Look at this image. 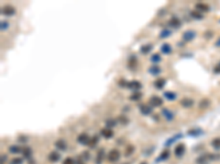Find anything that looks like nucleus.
Listing matches in <instances>:
<instances>
[{
    "mask_svg": "<svg viewBox=\"0 0 220 164\" xmlns=\"http://www.w3.org/2000/svg\"><path fill=\"white\" fill-rule=\"evenodd\" d=\"M55 147H56L58 150H61V151H65L66 148H67V145H66V142H65L63 139H60L55 142Z\"/></svg>",
    "mask_w": 220,
    "mask_h": 164,
    "instance_id": "4be33fe9",
    "label": "nucleus"
},
{
    "mask_svg": "<svg viewBox=\"0 0 220 164\" xmlns=\"http://www.w3.org/2000/svg\"><path fill=\"white\" fill-rule=\"evenodd\" d=\"M6 160H7L6 155H2V157H1V164H3V162H6Z\"/></svg>",
    "mask_w": 220,
    "mask_h": 164,
    "instance_id": "c03bdc74",
    "label": "nucleus"
},
{
    "mask_svg": "<svg viewBox=\"0 0 220 164\" xmlns=\"http://www.w3.org/2000/svg\"><path fill=\"white\" fill-rule=\"evenodd\" d=\"M142 97H143V94H142L141 92H134L133 94L130 95L129 98H130V101H132V102H138Z\"/></svg>",
    "mask_w": 220,
    "mask_h": 164,
    "instance_id": "b1692460",
    "label": "nucleus"
},
{
    "mask_svg": "<svg viewBox=\"0 0 220 164\" xmlns=\"http://www.w3.org/2000/svg\"><path fill=\"white\" fill-rule=\"evenodd\" d=\"M161 60H162V57H161V55L157 54V53H154L151 56V61L153 62V65H157L158 62H161Z\"/></svg>",
    "mask_w": 220,
    "mask_h": 164,
    "instance_id": "bb28decb",
    "label": "nucleus"
},
{
    "mask_svg": "<svg viewBox=\"0 0 220 164\" xmlns=\"http://www.w3.org/2000/svg\"><path fill=\"white\" fill-rule=\"evenodd\" d=\"M211 146L214 147L216 150H220V138H215L211 141Z\"/></svg>",
    "mask_w": 220,
    "mask_h": 164,
    "instance_id": "72a5a7b5",
    "label": "nucleus"
},
{
    "mask_svg": "<svg viewBox=\"0 0 220 164\" xmlns=\"http://www.w3.org/2000/svg\"><path fill=\"white\" fill-rule=\"evenodd\" d=\"M22 162H23V160L21 158H14L11 161V164H22Z\"/></svg>",
    "mask_w": 220,
    "mask_h": 164,
    "instance_id": "ea45409f",
    "label": "nucleus"
},
{
    "mask_svg": "<svg viewBox=\"0 0 220 164\" xmlns=\"http://www.w3.org/2000/svg\"><path fill=\"white\" fill-rule=\"evenodd\" d=\"M0 27H1V31H6L8 27H9V23L8 21H1L0 23Z\"/></svg>",
    "mask_w": 220,
    "mask_h": 164,
    "instance_id": "e433bc0d",
    "label": "nucleus"
},
{
    "mask_svg": "<svg viewBox=\"0 0 220 164\" xmlns=\"http://www.w3.org/2000/svg\"><path fill=\"white\" fill-rule=\"evenodd\" d=\"M181 138H183V135H182V134H177V135H175V136H173L172 138H170V139H169L167 141H166V142H165V146H166V147L171 146L172 143H174V142H175L176 140L181 139Z\"/></svg>",
    "mask_w": 220,
    "mask_h": 164,
    "instance_id": "393cba45",
    "label": "nucleus"
},
{
    "mask_svg": "<svg viewBox=\"0 0 220 164\" xmlns=\"http://www.w3.org/2000/svg\"><path fill=\"white\" fill-rule=\"evenodd\" d=\"M172 34V31L170 29H163L160 33V38H167L169 36H171Z\"/></svg>",
    "mask_w": 220,
    "mask_h": 164,
    "instance_id": "cd10ccee",
    "label": "nucleus"
},
{
    "mask_svg": "<svg viewBox=\"0 0 220 164\" xmlns=\"http://www.w3.org/2000/svg\"><path fill=\"white\" fill-rule=\"evenodd\" d=\"M162 115H163L164 118H165L166 120H169V122L174 119V113H173L172 110H170L169 108L162 109Z\"/></svg>",
    "mask_w": 220,
    "mask_h": 164,
    "instance_id": "f8f14e48",
    "label": "nucleus"
},
{
    "mask_svg": "<svg viewBox=\"0 0 220 164\" xmlns=\"http://www.w3.org/2000/svg\"><path fill=\"white\" fill-rule=\"evenodd\" d=\"M127 88H128L129 90H132V91L139 92L140 89H142V83L139 82L138 80H132V81H130V82H128Z\"/></svg>",
    "mask_w": 220,
    "mask_h": 164,
    "instance_id": "f03ea898",
    "label": "nucleus"
},
{
    "mask_svg": "<svg viewBox=\"0 0 220 164\" xmlns=\"http://www.w3.org/2000/svg\"><path fill=\"white\" fill-rule=\"evenodd\" d=\"M163 96L167 100V101H175L177 95H176L175 92H172V91H165L163 94Z\"/></svg>",
    "mask_w": 220,
    "mask_h": 164,
    "instance_id": "6ab92c4d",
    "label": "nucleus"
},
{
    "mask_svg": "<svg viewBox=\"0 0 220 164\" xmlns=\"http://www.w3.org/2000/svg\"><path fill=\"white\" fill-rule=\"evenodd\" d=\"M63 164H75V161L72 158H66L63 161Z\"/></svg>",
    "mask_w": 220,
    "mask_h": 164,
    "instance_id": "58836bf2",
    "label": "nucleus"
},
{
    "mask_svg": "<svg viewBox=\"0 0 220 164\" xmlns=\"http://www.w3.org/2000/svg\"><path fill=\"white\" fill-rule=\"evenodd\" d=\"M214 72L215 73H220V64L219 65H217V66L214 68Z\"/></svg>",
    "mask_w": 220,
    "mask_h": 164,
    "instance_id": "37998d69",
    "label": "nucleus"
},
{
    "mask_svg": "<svg viewBox=\"0 0 220 164\" xmlns=\"http://www.w3.org/2000/svg\"><path fill=\"white\" fill-rule=\"evenodd\" d=\"M210 105V101L208 98H202L200 102H199V108H207L208 106Z\"/></svg>",
    "mask_w": 220,
    "mask_h": 164,
    "instance_id": "7c9ffc66",
    "label": "nucleus"
},
{
    "mask_svg": "<svg viewBox=\"0 0 220 164\" xmlns=\"http://www.w3.org/2000/svg\"><path fill=\"white\" fill-rule=\"evenodd\" d=\"M161 52L164 55H170L172 53V46H171L170 44H167V43H164L163 45L161 46Z\"/></svg>",
    "mask_w": 220,
    "mask_h": 164,
    "instance_id": "5701e85b",
    "label": "nucleus"
},
{
    "mask_svg": "<svg viewBox=\"0 0 220 164\" xmlns=\"http://www.w3.org/2000/svg\"><path fill=\"white\" fill-rule=\"evenodd\" d=\"M100 134H101V136H102L104 138H106V139H110V138H112L113 137L112 129H111V128H108V127L101 129Z\"/></svg>",
    "mask_w": 220,
    "mask_h": 164,
    "instance_id": "9d476101",
    "label": "nucleus"
},
{
    "mask_svg": "<svg viewBox=\"0 0 220 164\" xmlns=\"http://www.w3.org/2000/svg\"><path fill=\"white\" fill-rule=\"evenodd\" d=\"M22 154H23V157H24L25 159L31 158V155H32L31 148H29V147H25V148H23V149H22Z\"/></svg>",
    "mask_w": 220,
    "mask_h": 164,
    "instance_id": "c85d7f7f",
    "label": "nucleus"
},
{
    "mask_svg": "<svg viewBox=\"0 0 220 164\" xmlns=\"http://www.w3.org/2000/svg\"><path fill=\"white\" fill-rule=\"evenodd\" d=\"M77 141L79 145H84V146H88L89 141H90V137L88 136V134L86 133H83L77 137Z\"/></svg>",
    "mask_w": 220,
    "mask_h": 164,
    "instance_id": "0eeeda50",
    "label": "nucleus"
},
{
    "mask_svg": "<svg viewBox=\"0 0 220 164\" xmlns=\"http://www.w3.org/2000/svg\"><path fill=\"white\" fill-rule=\"evenodd\" d=\"M9 151L11 152V153H13V154H18L20 152H22V149L18 146H11L9 148Z\"/></svg>",
    "mask_w": 220,
    "mask_h": 164,
    "instance_id": "473e14b6",
    "label": "nucleus"
},
{
    "mask_svg": "<svg viewBox=\"0 0 220 164\" xmlns=\"http://www.w3.org/2000/svg\"><path fill=\"white\" fill-rule=\"evenodd\" d=\"M209 6L206 5V3H202V2H199L196 5V10L199 11V12H208L209 11Z\"/></svg>",
    "mask_w": 220,
    "mask_h": 164,
    "instance_id": "a211bd4d",
    "label": "nucleus"
},
{
    "mask_svg": "<svg viewBox=\"0 0 220 164\" xmlns=\"http://www.w3.org/2000/svg\"><path fill=\"white\" fill-rule=\"evenodd\" d=\"M196 37V32L194 30H187L183 33V39L185 42H192Z\"/></svg>",
    "mask_w": 220,
    "mask_h": 164,
    "instance_id": "7ed1b4c3",
    "label": "nucleus"
},
{
    "mask_svg": "<svg viewBox=\"0 0 220 164\" xmlns=\"http://www.w3.org/2000/svg\"><path fill=\"white\" fill-rule=\"evenodd\" d=\"M181 105H182L184 108H190V107H193L194 106V100L193 98H190V97H183L182 100H181Z\"/></svg>",
    "mask_w": 220,
    "mask_h": 164,
    "instance_id": "6e6552de",
    "label": "nucleus"
},
{
    "mask_svg": "<svg viewBox=\"0 0 220 164\" xmlns=\"http://www.w3.org/2000/svg\"><path fill=\"white\" fill-rule=\"evenodd\" d=\"M165 84H166V80L164 79V78H160V79L154 81V86L156 88L157 90H162L165 86Z\"/></svg>",
    "mask_w": 220,
    "mask_h": 164,
    "instance_id": "f3484780",
    "label": "nucleus"
},
{
    "mask_svg": "<svg viewBox=\"0 0 220 164\" xmlns=\"http://www.w3.org/2000/svg\"><path fill=\"white\" fill-rule=\"evenodd\" d=\"M138 66V58L134 56V55H132L129 57V59H128V67L130 68V69H135Z\"/></svg>",
    "mask_w": 220,
    "mask_h": 164,
    "instance_id": "9b49d317",
    "label": "nucleus"
},
{
    "mask_svg": "<svg viewBox=\"0 0 220 164\" xmlns=\"http://www.w3.org/2000/svg\"><path fill=\"white\" fill-rule=\"evenodd\" d=\"M82 157L83 158H85V160H89V159H90V155H89V153H88V152H83Z\"/></svg>",
    "mask_w": 220,
    "mask_h": 164,
    "instance_id": "79ce46f5",
    "label": "nucleus"
},
{
    "mask_svg": "<svg viewBox=\"0 0 220 164\" xmlns=\"http://www.w3.org/2000/svg\"><path fill=\"white\" fill-rule=\"evenodd\" d=\"M98 137H93V138H90V141H89V143H88V146L90 147V148H95L96 147V145L98 143Z\"/></svg>",
    "mask_w": 220,
    "mask_h": 164,
    "instance_id": "f704fd0d",
    "label": "nucleus"
},
{
    "mask_svg": "<svg viewBox=\"0 0 220 164\" xmlns=\"http://www.w3.org/2000/svg\"><path fill=\"white\" fill-rule=\"evenodd\" d=\"M104 154H105V151L104 149H100L98 153H97V157H96V164H100L102 162V159H104Z\"/></svg>",
    "mask_w": 220,
    "mask_h": 164,
    "instance_id": "c756f323",
    "label": "nucleus"
},
{
    "mask_svg": "<svg viewBox=\"0 0 220 164\" xmlns=\"http://www.w3.org/2000/svg\"><path fill=\"white\" fill-rule=\"evenodd\" d=\"M117 125V120H114V119H112V118H110V119H107L106 120V126H107L108 128H112L114 127Z\"/></svg>",
    "mask_w": 220,
    "mask_h": 164,
    "instance_id": "c9c22d12",
    "label": "nucleus"
},
{
    "mask_svg": "<svg viewBox=\"0 0 220 164\" xmlns=\"http://www.w3.org/2000/svg\"><path fill=\"white\" fill-rule=\"evenodd\" d=\"M153 49V45L152 44H145V45H142L141 48H140V52L141 54L146 55V54H150Z\"/></svg>",
    "mask_w": 220,
    "mask_h": 164,
    "instance_id": "dca6fc26",
    "label": "nucleus"
},
{
    "mask_svg": "<svg viewBox=\"0 0 220 164\" xmlns=\"http://www.w3.org/2000/svg\"><path fill=\"white\" fill-rule=\"evenodd\" d=\"M1 13H2L3 15H6V17H12V15L16 14V8L12 6H9V5L2 7Z\"/></svg>",
    "mask_w": 220,
    "mask_h": 164,
    "instance_id": "20e7f679",
    "label": "nucleus"
},
{
    "mask_svg": "<svg viewBox=\"0 0 220 164\" xmlns=\"http://www.w3.org/2000/svg\"><path fill=\"white\" fill-rule=\"evenodd\" d=\"M149 104H150V106H152V107H160V106L163 105V98L157 96V95H153V96H151V98H150Z\"/></svg>",
    "mask_w": 220,
    "mask_h": 164,
    "instance_id": "f257e3e1",
    "label": "nucleus"
},
{
    "mask_svg": "<svg viewBox=\"0 0 220 164\" xmlns=\"http://www.w3.org/2000/svg\"><path fill=\"white\" fill-rule=\"evenodd\" d=\"M47 159H49V161H51V162H57L60 159H61V154L58 153L57 151H52L49 154V157H47Z\"/></svg>",
    "mask_w": 220,
    "mask_h": 164,
    "instance_id": "2eb2a0df",
    "label": "nucleus"
},
{
    "mask_svg": "<svg viewBox=\"0 0 220 164\" xmlns=\"http://www.w3.org/2000/svg\"><path fill=\"white\" fill-rule=\"evenodd\" d=\"M182 24V22H181V20L177 18V17H173V18L170 19V21H169V25H170V27H174V29H178L179 26Z\"/></svg>",
    "mask_w": 220,
    "mask_h": 164,
    "instance_id": "ddd939ff",
    "label": "nucleus"
},
{
    "mask_svg": "<svg viewBox=\"0 0 220 164\" xmlns=\"http://www.w3.org/2000/svg\"><path fill=\"white\" fill-rule=\"evenodd\" d=\"M170 151L167 150V149H165V150H163V152L160 154V157L157 158L156 160V162H161V161H165V160H167V159L170 158Z\"/></svg>",
    "mask_w": 220,
    "mask_h": 164,
    "instance_id": "412c9836",
    "label": "nucleus"
},
{
    "mask_svg": "<svg viewBox=\"0 0 220 164\" xmlns=\"http://www.w3.org/2000/svg\"><path fill=\"white\" fill-rule=\"evenodd\" d=\"M134 149H135V148H134V146H132V145H129V146L126 148V151H125V157H127V158H128V157H130L132 153L134 152Z\"/></svg>",
    "mask_w": 220,
    "mask_h": 164,
    "instance_id": "2f4dec72",
    "label": "nucleus"
},
{
    "mask_svg": "<svg viewBox=\"0 0 220 164\" xmlns=\"http://www.w3.org/2000/svg\"><path fill=\"white\" fill-rule=\"evenodd\" d=\"M120 159V152L117 149H112L108 153V161L109 162H117Z\"/></svg>",
    "mask_w": 220,
    "mask_h": 164,
    "instance_id": "39448f33",
    "label": "nucleus"
},
{
    "mask_svg": "<svg viewBox=\"0 0 220 164\" xmlns=\"http://www.w3.org/2000/svg\"><path fill=\"white\" fill-rule=\"evenodd\" d=\"M216 46H218V47H220V37L218 38V41L216 42Z\"/></svg>",
    "mask_w": 220,
    "mask_h": 164,
    "instance_id": "a18cd8bd",
    "label": "nucleus"
},
{
    "mask_svg": "<svg viewBox=\"0 0 220 164\" xmlns=\"http://www.w3.org/2000/svg\"><path fill=\"white\" fill-rule=\"evenodd\" d=\"M161 72H162V68L160 66H157V65H153V66L149 68V73L152 74V76H158Z\"/></svg>",
    "mask_w": 220,
    "mask_h": 164,
    "instance_id": "4468645a",
    "label": "nucleus"
},
{
    "mask_svg": "<svg viewBox=\"0 0 220 164\" xmlns=\"http://www.w3.org/2000/svg\"><path fill=\"white\" fill-rule=\"evenodd\" d=\"M79 164H82V163H79Z\"/></svg>",
    "mask_w": 220,
    "mask_h": 164,
    "instance_id": "de8ad7c7",
    "label": "nucleus"
},
{
    "mask_svg": "<svg viewBox=\"0 0 220 164\" xmlns=\"http://www.w3.org/2000/svg\"><path fill=\"white\" fill-rule=\"evenodd\" d=\"M186 151V147L184 143H179V145H177L176 148L174 149V154H175L176 158H182L183 155H184V153Z\"/></svg>",
    "mask_w": 220,
    "mask_h": 164,
    "instance_id": "423d86ee",
    "label": "nucleus"
},
{
    "mask_svg": "<svg viewBox=\"0 0 220 164\" xmlns=\"http://www.w3.org/2000/svg\"><path fill=\"white\" fill-rule=\"evenodd\" d=\"M118 120H119V122H121V124H123V125H126V124H128V122H129V119L127 118L126 116L125 115H121L118 118Z\"/></svg>",
    "mask_w": 220,
    "mask_h": 164,
    "instance_id": "4c0bfd02",
    "label": "nucleus"
},
{
    "mask_svg": "<svg viewBox=\"0 0 220 164\" xmlns=\"http://www.w3.org/2000/svg\"><path fill=\"white\" fill-rule=\"evenodd\" d=\"M190 17L193 19H195V20H202L204 19V14L199 11H197V10H193V11H190Z\"/></svg>",
    "mask_w": 220,
    "mask_h": 164,
    "instance_id": "a878e982",
    "label": "nucleus"
},
{
    "mask_svg": "<svg viewBox=\"0 0 220 164\" xmlns=\"http://www.w3.org/2000/svg\"><path fill=\"white\" fill-rule=\"evenodd\" d=\"M187 135L190 136V137H198V136H201V135H202V130L199 129V128H193V129L188 130Z\"/></svg>",
    "mask_w": 220,
    "mask_h": 164,
    "instance_id": "aec40b11",
    "label": "nucleus"
},
{
    "mask_svg": "<svg viewBox=\"0 0 220 164\" xmlns=\"http://www.w3.org/2000/svg\"><path fill=\"white\" fill-rule=\"evenodd\" d=\"M139 109H140V113H141L142 115H144V116L150 115V114L152 113V106H150V105L141 104V105L139 106Z\"/></svg>",
    "mask_w": 220,
    "mask_h": 164,
    "instance_id": "1a4fd4ad",
    "label": "nucleus"
},
{
    "mask_svg": "<svg viewBox=\"0 0 220 164\" xmlns=\"http://www.w3.org/2000/svg\"><path fill=\"white\" fill-rule=\"evenodd\" d=\"M118 84H119L120 86H126V88H127V84H128V82H127L125 79H121L119 82H118Z\"/></svg>",
    "mask_w": 220,
    "mask_h": 164,
    "instance_id": "a19ab883",
    "label": "nucleus"
},
{
    "mask_svg": "<svg viewBox=\"0 0 220 164\" xmlns=\"http://www.w3.org/2000/svg\"><path fill=\"white\" fill-rule=\"evenodd\" d=\"M140 164H148V162H145V161H143V162H141Z\"/></svg>",
    "mask_w": 220,
    "mask_h": 164,
    "instance_id": "49530a36",
    "label": "nucleus"
}]
</instances>
